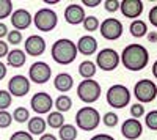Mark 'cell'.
Instances as JSON below:
<instances>
[{"mask_svg": "<svg viewBox=\"0 0 157 140\" xmlns=\"http://www.w3.org/2000/svg\"><path fill=\"white\" fill-rule=\"evenodd\" d=\"M6 38H8V44H13V46L21 44L22 40H24V36H22V33H21L19 30H11V32H8Z\"/></svg>", "mask_w": 157, "mask_h": 140, "instance_id": "cell-33", "label": "cell"}, {"mask_svg": "<svg viewBox=\"0 0 157 140\" xmlns=\"http://www.w3.org/2000/svg\"><path fill=\"white\" fill-rule=\"evenodd\" d=\"M39 140H57V137L54 134H43L39 137Z\"/></svg>", "mask_w": 157, "mask_h": 140, "instance_id": "cell-45", "label": "cell"}, {"mask_svg": "<svg viewBox=\"0 0 157 140\" xmlns=\"http://www.w3.org/2000/svg\"><path fill=\"white\" fill-rule=\"evenodd\" d=\"M13 14V2L11 0H0V21L6 19Z\"/></svg>", "mask_w": 157, "mask_h": 140, "instance_id": "cell-28", "label": "cell"}, {"mask_svg": "<svg viewBox=\"0 0 157 140\" xmlns=\"http://www.w3.org/2000/svg\"><path fill=\"white\" fill-rule=\"evenodd\" d=\"M10 140H35L33 135L27 131H16L14 134H11Z\"/></svg>", "mask_w": 157, "mask_h": 140, "instance_id": "cell-36", "label": "cell"}, {"mask_svg": "<svg viewBox=\"0 0 157 140\" xmlns=\"http://www.w3.org/2000/svg\"><path fill=\"white\" fill-rule=\"evenodd\" d=\"M129 32H130V35L135 36V38H141V36L148 35V25H146L145 21L135 19V21L130 22V25H129Z\"/></svg>", "mask_w": 157, "mask_h": 140, "instance_id": "cell-23", "label": "cell"}, {"mask_svg": "<svg viewBox=\"0 0 157 140\" xmlns=\"http://www.w3.org/2000/svg\"><path fill=\"white\" fill-rule=\"evenodd\" d=\"M101 5V0H83L82 6H88V8H94Z\"/></svg>", "mask_w": 157, "mask_h": 140, "instance_id": "cell-40", "label": "cell"}, {"mask_svg": "<svg viewBox=\"0 0 157 140\" xmlns=\"http://www.w3.org/2000/svg\"><path fill=\"white\" fill-rule=\"evenodd\" d=\"M8 27H6V24H3V22H0V40H2L3 36H6L8 35Z\"/></svg>", "mask_w": 157, "mask_h": 140, "instance_id": "cell-42", "label": "cell"}, {"mask_svg": "<svg viewBox=\"0 0 157 140\" xmlns=\"http://www.w3.org/2000/svg\"><path fill=\"white\" fill-rule=\"evenodd\" d=\"M130 115H132V118H135V120H138L140 117L145 115V107H143V104L137 103L134 106H130Z\"/></svg>", "mask_w": 157, "mask_h": 140, "instance_id": "cell-35", "label": "cell"}, {"mask_svg": "<svg viewBox=\"0 0 157 140\" xmlns=\"http://www.w3.org/2000/svg\"><path fill=\"white\" fill-rule=\"evenodd\" d=\"M134 96L140 101V104L152 103L157 96V85L151 79H140L134 87Z\"/></svg>", "mask_w": 157, "mask_h": 140, "instance_id": "cell-7", "label": "cell"}, {"mask_svg": "<svg viewBox=\"0 0 157 140\" xmlns=\"http://www.w3.org/2000/svg\"><path fill=\"white\" fill-rule=\"evenodd\" d=\"M82 25H83V29L86 30V32H96L98 29H99V21H98V18L96 16H86L85 18V21L82 22Z\"/></svg>", "mask_w": 157, "mask_h": 140, "instance_id": "cell-29", "label": "cell"}, {"mask_svg": "<svg viewBox=\"0 0 157 140\" xmlns=\"http://www.w3.org/2000/svg\"><path fill=\"white\" fill-rule=\"evenodd\" d=\"M148 19H149V22L154 25V27H157V5L151 8L149 14H148Z\"/></svg>", "mask_w": 157, "mask_h": 140, "instance_id": "cell-38", "label": "cell"}, {"mask_svg": "<svg viewBox=\"0 0 157 140\" xmlns=\"http://www.w3.org/2000/svg\"><path fill=\"white\" fill-rule=\"evenodd\" d=\"M121 134L127 140H137L143 134V124L135 118H129L121 124Z\"/></svg>", "mask_w": 157, "mask_h": 140, "instance_id": "cell-16", "label": "cell"}, {"mask_svg": "<svg viewBox=\"0 0 157 140\" xmlns=\"http://www.w3.org/2000/svg\"><path fill=\"white\" fill-rule=\"evenodd\" d=\"M120 54L116 52L115 49L105 47V49H101L98 55H96V66L101 68L102 71H113L118 68L120 65Z\"/></svg>", "mask_w": 157, "mask_h": 140, "instance_id": "cell-8", "label": "cell"}, {"mask_svg": "<svg viewBox=\"0 0 157 140\" xmlns=\"http://www.w3.org/2000/svg\"><path fill=\"white\" fill-rule=\"evenodd\" d=\"M152 76H154V77L157 79V60L152 63Z\"/></svg>", "mask_w": 157, "mask_h": 140, "instance_id": "cell-46", "label": "cell"}, {"mask_svg": "<svg viewBox=\"0 0 157 140\" xmlns=\"http://www.w3.org/2000/svg\"><path fill=\"white\" fill-rule=\"evenodd\" d=\"M55 109H57V112H60V113H64V112L71 110V109H72V99H71L69 96H66V95L58 96L57 101H55Z\"/></svg>", "mask_w": 157, "mask_h": 140, "instance_id": "cell-26", "label": "cell"}, {"mask_svg": "<svg viewBox=\"0 0 157 140\" xmlns=\"http://www.w3.org/2000/svg\"><path fill=\"white\" fill-rule=\"evenodd\" d=\"M101 123V115L94 107H82L75 113V126L82 131H94Z\"/></svg>", "mask_w": 157, "mask_h": 140, "instance_id": "cell-3", "label": "cell"}, {"mask_svg": "<svg viewBox=\"0 0 157 140\" xmlns=\"http://www.w3.org/2000/svg\"><path fill=\"white\" fill-rule=\"evenodd\" d=\"M146 36H148V41L149 43H157V32H151Z\"/></svg>", "mask_w": 157, "mask_h": 140, "instance_id": "cell-44", "label": "cell"}, {"mask_svg": "<svg viewBox=\"0 0 157 140\" xmlns=\"http://www.w3.org/2000/svg\"><path fill=\"white\" fill-rule=\"evenodd\" d=\"M85 10L80 3H69L64 10V19L71 25H78L85 21Z\"/></svg>", "mask_w": 157, "mask_h": 140, "instance_id": "cell-17", "label": "cell"}, {"mask_svg": "<svg viewBox=\"0 0 157 140\" xmlns=\"http://www.w3.org/2000/svg\"><path fill=\"white\" fill-rule=\"evenodd\" d=\"M101 84L96 82L94 79H83L77 85V96L80 101L86 104H93L101 96Z\"/></svg>", "mask_w": 157, "mask_h": 140, "instance_id": "cell-6", "label": "cell"}, {"mask_svg": "<svg viewBox=\"0 0 157 140\" xmlns=\"http://www.w3.org/2000/svg\"><path fill=\"white\" fill-rule=\"evenodd\" d=\"M50 76H52V69L47 65L46 61H35L33 65L29 69V79L33 84L38 85H43L47 84L50 80Z\"/></svg>", "mask_w": 157, "mask_h": 140, "instance_id": "cell-10", "label": "cell"}, {"mask_svg": "<svg viewBox=\"0 0 157 140\" xmlns=\"http://www.w3.org/2000/svg\"><path fill=\"white\" fill-rule=\"evenodd\" d=\"M99 29H101L102 38H105V40H109V41L120 40L121 35H123V30H124L121 21H118L115 18H107L105 21H102Z\"/></svg>", "mask_w": 157, "mask_h": 140, "instance_id": "cell-9", "label": "cell"}, {"mask_svg": "<svg viewBox=\"0 0 157 140\" xmlns=\"http://www.w3.org/2000/svg\"><path fill=\"white\" fill-rule=\"evenodd\" d=\"M27 126H29V132L32 135H43L46 132V128H47V123L44 118L41 117H33L27 121Z\"/></svg>", "mask_w": 157, "mask_h": 140, "instance_id": "cell-21", "label": "cell"}, {"mask_svg": "<svg viewBox=\"0 0 157 140\" xmlns=\"http://www.w3.org/2000/svg\"><path fill=\"white\" fill-rule=\"evenodd\" d=\"M13 123V115L8 110H0V129L10 128Z\"/></svg>", "mask_w": 157, "mask_h": 140, "instance_id": "cell-32", "label": "cell"}, {"mask_svg": "<svg viewBox=\"0 0 157 140\" xmlns=\"http://www.w3.org/2000/svg\"><path fill=\"white\" fill-rule=\"evenodd\" d=\"M6 72H8V71H6V65L0 61V80H3V79H5Z\"/></svg>", "mask_w": 157, "mask_h": 140, "instance_id": "cell-43", "label": "cell"}, {"mask_svg": "<svg viewBox=\"0 0 157 140\" xmlns=\"http://www.w3.org/2000/svg\"><path fill=\"white\" fill-rule=\"evenodd\" d=\"M13 120H14L16 123H25V121H29L30 120L29 109H25V107L14 109V112H13Z\"/></svg>", "mask_w": 157, "mask_h": 140, "instance_id": "cell-27", "label": "cell"}, {"mask_svg": "<svg viewBox=\"0 0 157 140\" xmlns=\"http://www.w3.org/2000/svg\"><path fill=\"white\" fill-rule=\"evenodd\" d=\"M46 52V40L39 35H30L25 40V54L30 57H39Z\"/></svg>", "mask_w": 157, "mask_h": 140, "instance_id": "cell-14", "label": "cell"}, {"mask_svg": "<svg viewBox=\"0 0 157 140\" xmlns=\"http://www.w3.org/2000/svg\"><path fill=\"white\" fill-rule=\"evenodd\" d=\"M10 18H11V24H13V27H14V30H19V32L29 29L33 22V16L30 14V11L25 10V8L14 10Z\"/></svg>", "mask_w": 157, "mask_h": 140, "instance_id": "cell-13", "label": "cell"}, {"mask_svg": "<svg viewBox=\"0 0 157 140\" xmlns=\"http://www.w3.org/2000/svg\"><path fill=\"white\" fill-rule=\"evenodd\" d=\"M120 10L123 16L127 19H138L143 13V2L141 0H123L120 3Z\"/></svg>", "mask_w": 157, "mask_h": 140, "instance_id": "cell-15", "label": "cell"}, {"mask_svg": "<svg viewBox=\"0 0 157 140\" xmlns=\"http://www.w3.org/2000/svg\"><path fill=\"white\" fill-rule=\"evenodd\" d=\"M33 24L39 32H52L58 24V16L52 8H39L33 16Z\"/></svg>", "mask_w": 157, "mask_h": 140, "instance_id": "cell-5", "label": "cell"}, {"mask_svg": "<svg viewBox=\"0 0 157 140\" xmlns=\"http://www.w3.org/2000/svg\"><path fill=\"white\" fill-rule=\"evenodd\" d=\"M90 140H115L112 135H109V134H96V135H93Z\"/></svg>", "mask_w": 157, "mask_h": 140, "instance_id": "cell-41", "label": "cell"}, {"mask_svg": "<svg viewBox=\"0 0 157 140\" xmlns=\"http://www.w3.org/2000/svg\"><path fill=\"white\" fill-rule=\"evenodd\" d=\"M145 124L151 131H157V110H151L145 115Z\"/></svg>", "mask_w": 157, "mask_h": 140, "instance_id": "cell-31", "label": "cell"}, {"mask_svg": "<svg viewBox=\"0 0 157 140\" xmlns=\"http://www.w3.org/2000/svg\"><path fill=\"white\" fill-rule=\"evenodd\" d=\"M107 104L112 109H124L130 103V91L126 85L115 84L107 90Z\"/></svg>", "mask_w": 157, "mask_h": 140, "instance_id": "cell-4", "label": "cell"}, {"mask_svg": "<svg viewBox=\"0 0 157 140\" xmlns=\"http://www.w3.org/2000/svg\"><path fill=\"white\" fill-rule=\"evenodd\" d=\"M47 126H50V128H54V129H60L61 126L64 124V117H63V113L54 110V112H49L47 113V120H46Z\"/></svg>", "mask_w": 157, "mask_h": 140, "instance_id": "cell-25", "label": "cell"}, {"mask_svg": "<svg viewBox=\"0 0 157 140\" xmlns=\"http://www.w3.org/2000/svg\"><path fill=\"white\" fill-rule=\"evenodd\" d=\"M58 135H60L61 140H75L77 138V128L74 124L64 123L58 129Z\"/></svg>", "mask_w": 157, "mask_h": 140, "instance_id": "cell-24", "label": "cell"}, {"mask_svg": "<svg viewBox=\"0 0 157 140\" xmlns=\"http://www.w3.org/2000/svg\"><path fill=\"white\" fill-rule=\"evenodd\" d=\"M75 46H77V52H80L85 57H90L98 50V40L91 35H85L80 36V40L77 41Z\"/></svg>", "mask_w": 157, "mask_h": 140, "instance_id": "cell-18", "label": "cell"}, {"mask_svg": "<svg viewBox=\"0 0 157 140\" xmlns=\"http://www.w3.org/2000/svg\"><path fill=\"white\" fill-rule=\"evenodd\" d=\"M30 106L36 113L43 115V113H49L50 109L54 107V99H52V96L46 91H38V93L33 95V98L30 101Z\"/></svg>", "mask_w": 157, "mask_h": 140, "instance_id": "cell-12", "label": "cell"}, {"mask_svg": "<svg viewBox=\"0 0 157 140\" xmlns=\"http://www.w3.org/2000/svg\"><path fill=\"white\" fill-rule=\"evenodd\" d=\"M96 69H98L96 63H93L91 60H85L78 65V74H80L83 79H93L94 74H96Z\"/></svg>", "mask_w": 157, "mask_h": 140, "instance_id": "cell-22", "label": "cell"}, {"mask_svg": "<svg viewBox=\"0 0 157 140\" xmlns=\"http://www.w3.org/2000/svg\"><path fill=\"white\" fill-rule=\"evenodd\" d=\"M50 54H52L54 61L58 63V65H71L75 60L78 52H77V46L72 40H69V38H60V40H57L52 44Z\"/></svg>", "mask_w": 157, "mask_h": 140, "instance_id": "cell-2", "label": "cell"}, {"mask_svg": "<svg viewBox=\"0 0 157 140\" xmlns=\"http://www.w3.org/2000/svg\"><path fill=\"white\" fill-rule=\"evenodd\" d=\"M54 87H55V90L61 91V93H68L71 88L74 87V79H72V76L68 74V72H60L55 76V79H54Z\"/></svg>", "mask_w": 157, "mask_h": 140, "instance_id": "cell-19", "label": "cell"}, {"mask_svg": "<svg viewBox=\"0 0 157 140\" xmlns=\"http://www.w3.org/2000/svg\"><path fill=\"white\" fill-rule=\"evenodd\" d=\"M8 52H10V46H8V43H5V41L0 40V58L6 57Z\"/></svg>", "mask_w": 157, "mask_h": 140, "instance_id": "cell-39", "label": "cell"}, {"mask_svg": "<svg viewBox=\"0 0 157 140\" xmlns=\"http://www.w3.org/2000/svg\"><path fill=\"white\" fill-rule=\"evenodd\" d=\"M120 3L121 2H118V0H105V2H104V8L109 13H115V11L120 10Z\"/></svg>", "mask_w": 157, "mask_h": 140, "instance_id": "cell-37", "label": "cell"}, {"mask_svg": "<svg viewBox=\"0 0 157 140\" xmlns=\"http://www.w3.org/2000/svg\"><path fill=\"white\" fill-rule=\"evenodd\" d=\"M13 103V96L8 90H0V110H6Z\"/></svg>", "mask_w": 157, "mask_h": 140, "instance_id": "cell-30", "label": "cell"}, {"mask_svg": "<svg viewBox=\"0 0 157 140\" xmlns=\"http://www.w3.org/2000/svg\"><path fill=\"white\" fill-rule=\"evenodd\" d=\"M25 60H27V54L22 49H13L6 55L8 66H13V68H22L25 65Z\"/></svg>", "mask_w": 157, "mask_h": 140, "instance_id": "cell-20", "label": "cell"}, {"mask_svg": "<svg viewBox=\"0 0 157 140\" xmlns=\"http://www.w3.org/2000/svg\"><path fill=\"white\" fill-rule=\"evenodd\" d=\"M30 79L25 77L22 74H16L8 80V91L11 96L16 98H22L30 91Z\"/></svg>", "mask_w": 157, "mask_h": 140, "instance_id": "cell-11", "label": "cell"}, {"mask_svg": "<svg viewBox=\"0 0 157 140\" xmlns=\"http://www.w3.org/2000/svg\"><path fill=\"white\" fill-rule=\"evenodd\" d=\"M118 120L120 118H118V115L115 112H107L105 115L102 117V121H104V124H105L107 128H115V126L118 124Z\"/></svg>", "mask_w": 157, "mask_h": 140, "instance_id": "cell-34", "label": "cell"}, {"mask_svg": "<svg viewBox=\"0 0 157 140\" xmlns=\"http://www.w3.org/2000/svg\"><path fill=\"white\" fill-rule=\"evenodd\" d=\"M120 60L127 71H141L149 63V52L141 44H129L123 49Z\"/></svg>", "mask_w": 157, "mask_h": 140, "instance_id": "cell-1", "label": "cell"}]
</instances>
